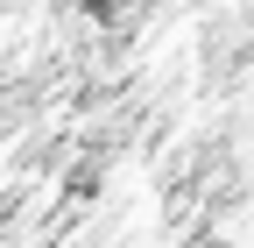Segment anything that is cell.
<instances>
[{
    "mask_svg": "<svg viewBox=\"0 0 254 248\" xmlns=\"http://www.w3.org/2000/svg\"><path fill=\"white\" fill-rule=\"evenodd\" d=\"M240 21H247V36H254V0H247V7H240Z\"/></svg>",
    "mask_w": 254,
    "mask_h": 248,
    "instance_id": "obj_2",
    "label": "cell"
},
{
    "mask_svg": "<svg viewBox=\"0 0 254 248\" xmlns=\"http://www.w3.org/2000/svg\"><path fill=\"white\" fill-rule=\"evenodd\" d=\"M198 71L212 92H233L254 71V36L240 14H205V36H198Z\"/></svg>",
    "mask_w": 254,
    "mask_h": 248,
    "instance_id": "obj_1",
    "label": "cell"
}]
</instances>
